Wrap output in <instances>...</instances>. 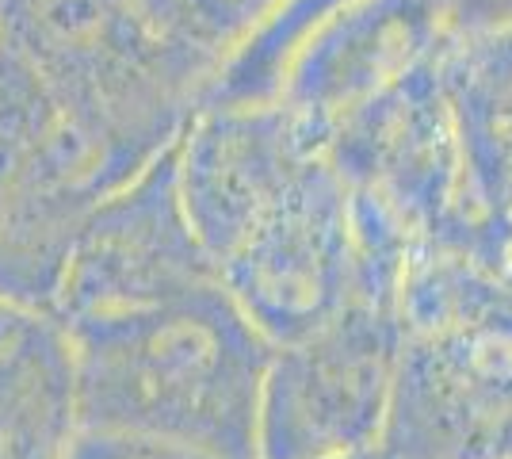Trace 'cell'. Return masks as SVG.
Listing matches in <instances>:
<instances>
[{
	"mask_svg": "<svg viewBox=\"0 0 512 459\" xmlns=\"http://www.w3.org/2000/svg\"><path fill=\"white\" fill-rule=\"evenodd\" d=\"M77 433L62 326L0 299V459H62Z\"/></svg>",
	"mask_w": 512,
	"mask_h": 459,
	"instance_id": "cell-4",
	"label": "cell"
},
{
	"mask_svg": "<svg viewBox=\"0 0 512 459\" xmlns=\"http://www.w3.org/2000/svg\"><path fill=\"white\" fill-rule=\"evenodd\" d=\"M0 50L127 169H150L172 127L176 39L146 0H0Z\"/></svg>",
	"mask_w": 512,
	"mask_h": 459,
	"instance_id": "cell-2",
	"label": "cell"
},
{
	"mask_svg": "<svg viewBox=\"0 0 512 459\" xmlns=\"http://www.w3.org/2000/svg\"><path fill=\"white\" fill-rule=\"evenodd\" d=\"M134 176L0 50V299L50 314L88 219Z\"/></svg>",
	"mask_w": 512,
	"mask_h": 459,
	"instance_id": "cell-3",
	"label": "cell"
},
{
	"mask_svg": "<svg viewBox=\"0 0 512 459\" xmlns=\"http://www.w3.org/2000/svg\"><path fill=\"white\" fill-rule=\"evenodd\" d=\"M77 429L195 444L234 429L226 341L192 303V280L62 326Z\"/></svg>",
	"mask_w": 512,
	"mask_h": 459,
	"instance_id": "cell-1",
	"label": "cell"
}]
</instances>
